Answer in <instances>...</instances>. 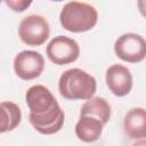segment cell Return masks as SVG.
I'll list each match as a JSON object with an SVG mask.
<instances>
[{
    "mask_svg": "<svg viewBox=\"0 0 146 146\" xmlns=\"http://www.w3.org/2000/svg\"><path fill=\"white\" fill-rule=\"evenodd\" d=\"M25 102L30 110L29 121L39 133L54 135L62 129L65 121L64 111L47 87H30L25 94Z\"/></svg>",
    "mask_w": 146,
    "mask_h": 146,
    "instance_id": "obj_1",
    "label": "cell"
},
{
    "mask_svg": "<svg viewBox=\"0 0 146 146\" xmlns=\"http://www.w3.org/2000/svg\"><path fill=\"white\" fill-rule=\"evenodd\" d=\"M96 79L81 68H70L62 73L58 80V90L67 100H88L96 92Z\"/></svg>",
    "mask_w": 146,
    "mask_h": 146,
    "instance_id": "obj_2",
    "label": "cell"
},
{
    "mask_svg": "<svg viewBox=\"0 0 146 146\" xmlns=\"http://www.w3.org/2000/svg\"><path fill=\"white\" fill-rule=\"evenodd\" d=\"M98 21L96 8L87 2L70 1L64 5L59 14V22L64 30L82 33L95 27Z\"/></svg>",
    "mask_w": 146,
    "mask_h": 146,
    "instance_id": "obj_3",
    "label": "cell"
},
{
    "mask_svg": "<svg viewBox=\"0 0 146 146\" xmlns=\"http://www.w3.org/2000/svg\"><path fill=\"white\" fill-rule=\"evenodd\" d=\"M49 23L41 15H29L21 21L18 26L19 39L31 47L43 44L49 38Z\"/></svg>",
    "mask_w": 146,
    "mask_h": 146,
    "instance_id": "obj_4",
    "label": "cell"
},
{
    "mask_svg": "<svg viewBox=\"0 0 146 146\" xmlns=\"http://www.w3.org/2000/svg\"><path fill=\"white\" fill-rule=\"evenodd\" d=\"M115 55L127 63H139L146 58V40L137 33H124L114 43Z\"/></svg>",
    "mask_w": 146,
    "mask_h": 146,
    "instance_id": "obj_5",
    "label": "cell"
},
{
    "mask_svg": "<svg viewBox=\"0 0 146 146\" xmlns=\"http://www.w3.org/2000/svg\"><path fill=\"white\" fill-rule=\"evenodd\" d=\"M47 57L56 65H66L75 62L80 56L79 43L68 36L57 35L47 46Z\"/></svg>",
    "mask_w": 146,
    "mask_h": 146,
    "instance_id": "obj_6",
    "label": "cell"
},
{
    "mask_svg": "<svg viewBox=\"0 0 146 146\" xmlns=\"http://www.w3.org/2000/svg\"><path fill=\"white\" fill-rule=\"evenodd\" d=\"M43 70L44 58L38 51L23 50L14 58V71L22 80H34L41 75Z\"/></svg>",
    "mask_w": 146,
    "mask_h": 146,
    "instance_id": "obj_7",
    "label": "cell"
},
{
    "mask_svg": "<svg viewBox=\"0 0 146 146\" xmlns=\"http://www.w3.org/2000/svg\"><path fill=\"white\" fill-rule=\"evenodd\" d=\"M105 81L110 91L117 97L127 96L132 89V74L121 64L111 65L106 70Z\"/></svg>",
    "mask_w": 146,
    "mask_h": 146,
    "instance_id": "obj_8",
    "label": "cell"
},
{
    "mask_svg": "<svg viewBox=\"0 0 146 146\" xmlns=\"http://www.w3.org/2000/svg\"><path fill=\"white\" fill-rule=\"evenodd\" d=\"M123 127L130 139L140 140L146 138V110L143 107L129 110L124 116Z\"/></svg>",
    "mask_w": 146,
    "mask_h": 146,
    "instance_id": "obj_9",
    "label": "cell"
},
{
    "mask_svg": "<svg viewBox=\"0 0 146 146\" xmlns=\"http://www.w3.org/2000/svg\"><path fill=\"white\" fill-rule=\"evenodd\" d=\"M103 122L92 116H80L74 131L76 137L84 143L97 141L103 133Z\"/></svg>",
    "mask_w": 146,
    "mask_h": 146,
    "instance_id": "obj_10",
    "label": "cell"
},
{
    "mask_svg": "<svg viewBox=\"0 0 146 146\" xmlns=\"http://www.w3.org/2000/svg\"><path fill=\"white\" fill-rule=\"evenodd\" d=\"M111 105L103 97H92L86 100L81 106L80 116H92L103 122L105 125L111 119Z\"/></svg>",
    "mask_w": 146,
    "mask_h": 146,
    "instance_id": "obj_11",
    "label": "cell"
},
{
    "mask_svg": "<svg viewBox=\"0 0 146 146\" xmlns=\"http://www.w3.org/2000/svg\"><path fill=\"white\" fill-rule=\"evenodd\" d=\"M1 129L2 133L16 129L22 120V112L17 104L13 102L1 103Z\"/></svg>",
    "mask_w": 146,
    "mask_h": 146,
    "instance_id": "obj_12",
    "label": "cell"
},
{
    "mask_svg": "<svg viewBox=\"0 0 146 146\" xmlns=\"http://www.w3.org/2000/svg\"><path fill=\"white\" fill-rule=\"evenodd\" d=\"M5 3L10 7L14 11H24L25 9H27L31 5H32V1H26V0H9V1H5Z\"/></svg>",
    "mask_w": 146,
    "mask_h": 146,
    "instance_id": "obj_13",
    "label": "cell"
},
{
    "mask_svg": "<svg viewBox=\"0 0 146 146\" xmlns=\"http://www.w3.org/2000/svg\"><path fill=\"white\" fill-rule=\"evenodd\" d=\"M137 6H138V9H139L140 14L146 18V0H139L137 2Z\"/></svg>",
    "mask_w": 146,
    "mask_h": 146,
    "instance_id": "obj_14",
    "label": "cell"
},
{
    "mask_svg": "<svg viewBox=\"0 0 146 146\" xmlns=\"http://www.w3.org/2000/svg\"><path fill=\"white\" fill-rule=\"evenodd\" d=\"M132 146H146V140H144V139L137 140L136 143L132 144Z\"/></svg>",
    "mask_w": 146,
    "mask_h": 146,
    "instance_id": "obj_15",
    "label": "cell"
}]
</instances>
